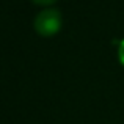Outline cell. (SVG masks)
I'll return each mask as SVG.
<instances>
[{
	"instance_id": "cell-2",
	"label": "cell",
	"mask_w": 124,
	"mask_h": 124,
	"mask_svg": "<svg viewBox=\"0 0 124 124\" xmlns=\"http://www.w3.org/2000/svg\"><path fill=\"white\" fill-rule=\"evenodd\" d=\"M118 54H119V60H121V63L124 64V39L119 42V49H118Z\"/></svg>"
},
{
	"instance_id": "cell-3",
	"label": "cell",
	"mask_w": 124,
	"mask_h": 124,
	"mask_svg": "<svg viewBox=\"0 0 124 124\" xmlns=\"http://www.w3.org/2000/svg\"><path fill=\"white\" fill-rule=\"evenodd\" d=\"M36 3H50V2H54V0H35Z\"/></svg>"
},
{
	"instance_id": "cell-1",
	"label": "cell",
	"mask_w": 124,
	"mask_h": 124,
	"mask_svg": "<svg viewBox=\"0 0 124 124\" xmlns=\"http://www.w3.org/2000/svg\"><path fill=\"white\" fill-rule=\"evenodd\" d=\"M60 25H61V16L60 11L55 8L42 9L35 17V28L38 33L44 35V36H49V35H54L55 31H58Z\"/></svg>"
}]
</instances>
